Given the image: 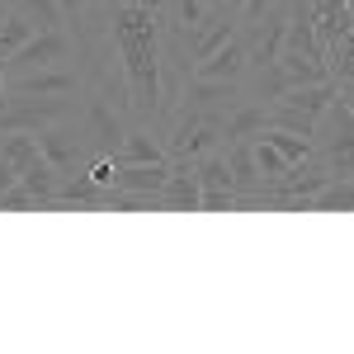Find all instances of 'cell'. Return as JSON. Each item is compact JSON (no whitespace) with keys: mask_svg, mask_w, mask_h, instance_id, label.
Instances as JSON below:
<instances>
[{"mask_svg":"<svg viewBox=\"0 0 354 354\" xmlns=\"http://www.w3.org/2000/svg\"><path fill=\"white\" fill-rule=\"evenodd\" d=\"M85 85L81 71H71L66 62L57 66H38V71H19V76H5L10 100H48V95H76Z\"/></svg>","mask_w":354,"mask_h":354,"instance_id":"cell-5","label":"cell"},{"mask_svg":"<svg viewBox=\"0 0 354 354\" xmlns=\"http://www.w3.org/2000/svg\"><path fill=\"white\" fill-rule=\"evenodd\" d=\"M142 161H170V156H165V142L156 133L133 128V133L123 137V147L113 151V165H142Z\"/></svg>","mask_w":354,"mask_h":354,"instance_id":"cell-13","label":"cell"},{"mask_svg":"<svg viewBox=\"0 0 354 354\" xmlns=\"http://www.w3.org/2000/svg\"><path fill=\"white\" fill-rule=\"evenodd\" d=\"M71 57V28H38L28 43H19L15 53L5 57V76H19V71H38V66H57Z\"/></svg>","mask_w":354,"mask_h":354,"instance_id":"cell-4","label":"cell"},{"mask_svg":"<svg viewBox=\"0 0 354 354\" xmlns=\"http://www.w3.org/2000/svg\"><path fill=\"white\" fill-rule=\"evenodd\" d=\"M5 19H10V0H0V24H5Z\"/></svg>","mask_w":354,"mask_h":354,"instance_id":"cell-22","label":"cell"},{"mask_svg":"<svg viewBox=\"0 0 354 354\" xmlns=\"http://www.w3.org/2000/svg\"><path fill=\"white\" fill-rule=\"evenodd\" d=\"M245 71H250V53H245L241 24H236V33L222 43L218 53H208L203 62H194V66H189V76H198V81H241Z\"/></svg>","mask_w":354,"mask_h":354,"instance_id":"cell-7","label":"cell"},{"mask_svg":"<svg viewBox=\"0 0 354 354\" xmlns=\"http://www.w3.org/2000/svg\"><path fill=\"white\" fill-rule=\"evenodd\" d=\"M198 198H203V185H198V161L175 156V161H170V175H165V189L156 194V208L198 213Z\"/></svg>","mask_w":354,"mask_h":354,"instance_id":"cell-8","label":"cell"},{"mask_svg":"<svg viewBox=\"0 0 354 354\" xmlns=\"http://www.w3.org/2000/svg\"><path fill=\"white\" fill-rule=\"evenodd\" d=\"M62 180H66V170H57L48 156H38L28 170H19V185H24V194H33V203H38V208H53Z\"/></svg>","mask_w":354,"mask_h":354,"instance_id":"cell-11","label":"cell"},{"mask_svg":"<svg viewBox=\"0 0 354 354\" xmlns=\"http://www.w3.org/2000/svg\"><path fill=\"white\" fill-rule=\"evenodd\" d=\"M76 113V100L71 95H48V100H10L0 109V133H43V128H57Z\"/></svg>","mask_w":354,"mask_h":354,"instance_id":"cell-3","label":"cell"},{"mask_svg":"<svg viewBox=\"0 0 354 354\" xmlns=\"http://www.w3.org/2000/svg\"><path fill=\"white\" fill-rule=\"evenodd\" d=\"M350 109H354V100H350Z\"/></svg>","mask_w":354,"mask_h":354,"instance_id":"cell-24","label":"cell"},{"mask_svg":"<svg viewBox=\"0 0 354 354\" xmlns=\"http://www.w3.org/2000/svg\"><path fill=\"white\" fill-rule=\"evenodd\" d=\"M0 109H5V62H0Z\"/></svg>","mask_w":354,"mask_h":354,"instance_id":"cell-21","label":"cell"},{"mask_svg":"<svg viewBox=\"0 0 354 354\" xmlns=\"http://www.w3.org/2000/svg\"><path fill=\"white\" fill-rule=\"evenodd\" d=\"M218 151L227 156V170H232L236 194H260V189H265V175H260V165H255V142H250V137L222 142Z\"/></svg>","mask_w":354,"mask_h":354,"instance_id":"cell-9","label":"cell"},{"mask_svg":"<svg viewBox=\"0 0 354 354\" xmlns=\"http://www.w3.org/2000/svg\"><path fill=\"white\" fill-rule=\"evenodd\" d=\"M227 113L232 109H189V104H180L175 118H170V128H165V156L175 161V156H189L198 161L203 151H218L222 147V133H227Z\"/></svg>","mask_w":354,"mask_h":354,"instance_id":"cell-2","label":"cell"},{"mask_svg":"<svg viewBox=\"0 0 354 354\" xmlns=\"http://www.w3.org/2000/svg\"><path fill=\"white\" fill-rule=\"evenodd\" d=\"M38 151H43L57 170H66V175H71L76 165H85L90 156H100V151H90L85 142H71V137L57 133V128H43V133H38Z\"/></svg>","mask_w":354,"mask_h":354,"instance_id":"cell-10","label":"cell"},{"mask_svg":"<svg viewBox=\"0 0 354 354\" xmlns=\"http://www.w3.org/2000/svg\"><path fill=\"white\" fill-rule=\"evenodd\" d=\"M312 24H317V43H322V62H326V48L340 43L354 28V10L350 5H326V10H312Z\"/></svg>","mask_w":354,"mask_h":354,"instance_id":"cell-14","label":"cell"},{"mask_svg":"<svg viewBox=\"0 0 354 354\" xmlns=\"http://www.w3.org/2000/svg\"><path fill=\"white\" fill-rule=\"evenodd\" d=\"M38 156H43L38 151V133H5L0 137V161H10L15 170H28Z\"/></svg>","mask_w":354,"mask_h":354,"instance_id":"cell-16","label":"cell"},{"mask_svg":"<svg viewBox=\"0 0 354 354\" xmlns=\"http://www.w3.org/2000/svg\"><path fill=\"white\" fill-rule=\"evenodd\" d=\"M128 133H133V118H128L123 109H113L109 100H100V95L85 100V147H90V151L113 156Z\"/></svg>","mask_w":354,"mask_h":354,"instance_id":"cell-6","label":"cell"},{"mask_svg":"<svg viewBox=\"0 0 354 354\" xmlns=\"http://www.w3.org/2000/svg\"><path fill=\"white\" fill-rule=\"evenodd\" d=\"M312 213H354V175L345 180H326L312 194Z\"/></svg>","mask_w":354,"mask_h":354,"instance_id":"cell-15","label":"cell"},{"mask_svg":"<svg viewBox=\"0 0 354 354\" xmlns=\"http://www.w3.org/2000/svg\"><path fill=\"white\" fill-rule=\"evenodd\" d=\"M350 10H354V0H350Z\"/></svg>","mask_w":354,"mask_h":354,"instance_id":"cell-23","label":"cell"},{"mask_svg":"<svg viewBox=\"0 0 354 354\" xmlns=\"http://www.w3.org/2000/svg\"><path fill=\"white\" fill-rule=\"evenodd\" d=\"M33 33H38V28L28 24V15H19V10H15V5H10V19H5V24H0V62H5V57L15 53V48H19V43H28V38H33Z\"/></svg>","mask_w":354,"mask_h":354,"instance_id":"cell-19","label":"cell"},{"mask_svg":"<svg viewBox=\"0 0 354 354\" xmlns=\"http://www.w3.org/2000/svg\"><path fill=\"white\" fill-rule=\"evenodd\" d=\"M312 156L326 165L330 180H345L354 175V109L345 95H335L322 118H317V133H312Z\"/></svg>","mask_w":354,"mask_h":354,"instance_id":"cell-1","label":"cell"},{"mask_svg":"<svg viewBox=\"0 0 354 354\" xmlns=\"http://www.w3.org/2000/svg\"><path fill=\"white\" fill-rule=\"evenodd\" d=\"M279 0H241V10H236V24H255L265 10H274Z\"/></svg>","mask_w":354,"mask_h":354,"instance_id":"cell-20","label":"cell"},{"mask_svg":"<svg viewBox=\"0 0 354 354\" xmlns=\"http://www.w3.org/2000/svg\"><path fill=\"white\" fill-rule=\"evenodd\" d=\"M19 15H28V24L33 28H62L66 24V10H62V0H10Z\"/></svg>","mask_w":354,"mask_h":354,"instance_id":"cell-18","label":"cell"},{"mask_svg":"<svg viewBox=\"0 0 354 354\" xmlns=\"http://www.w3.org/2000/svg\"><path fill=\"white\" fill-rule=\"evenodd\" d=\"M265 128H270V104H260V100H236L232 113H227V133H222V142L260 137Z\"/></svg>","mask_w":354,"mask_h":354,"instance_id":"cell-12","label":"cell"},{"mask_svg":"<svg viewBox=\"0 0 354 354\" xmlns=\"http://www.w3.org/2000/svg\"><path fill=\"white\" fill-rule=\"evenodd\" d=\"M265 142H270L274 151H279V156H283V161L288 165H298V161H307V156H312V137H302V133H283V128H265Z\"/></svg>","mask_w":354,"mask_h":354,"instance_id":"cell-17","label":"cell"}]
</instances>
